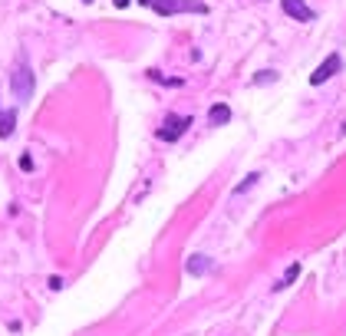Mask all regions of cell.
I'll return each mask as SVG.
<instances>
[{
  "mask_svg": "<svg viewBox=\"0 0 346 336\" xmlns=\"http://www.w3.org/2000/svg\"><path fill=\"white\" fill-rule=\"evenodd\" d=\"M33 86H37V76H33V69H30L26 53H20L17 56V66L10 69V93H13V99L26 102L33 96Z\"/></svg>",
  "mask_w": 346,
  "mask_h": 336,
  "instance_id": "cell-1",
  "label": "cell"
},
{
  "mask_svg": "<svg viewBox=\"0 0 346 336\" xmlns=\"http://www.w3.org/2000/svg\"><path fill=\"white\" fill-rule=\"evenodd\" d=\"M145 7L158 13V17H175V13H208L201 0H142Z\"/></svg>",
  "mask_w": 346,
  "mask_h": 336,
  "instance_id": "cell-2",
  "label": "cell"
},
{
  "mask_svg": "<svg viewBox=\"0 0 346 336\" xmlns=\"http://www.w3.org/2000/svg\"><path fill=\"white\" fill-rule=\"evenodd\" d=\"M343 69V60H340V53H330L327 60L320 63V66L313 69V76H310V82H313V86H320V82H327L330 76H336Z\"/></svg>",
  "mask_w": 346,
  "mask_h": 336,
  "instance_id": "cell-3",
  "label": "cell"
},
{
  "mask_svg": "<svg viewBox=\"0 0 346 336\" xmlns=\"http://www.w3.org/2000/svg\"><path fill=\"white\" fill-rule=\"evenodd\" d=\"M188 125H191L188 116H168V119H165V125L158 129V138H165V142H175V138L182 135Z\"/></svg>",
  "mask_w": 346,
  "mask_h": 336,
  "instance_id": "cell-4",
  "label": "cell"
},
{
  "mask_svg": "<svg viewBox=\"0 0 346 336\" xmlns=\"http://www.w3.org/2000/svg\"><path fill=\"white\" fill-rule=\"evenodd\" d=\"M280 7H283V13H287V17L300 20V23L313 20V10H310V7L303 4V0H280Z\"/></svg>",
  "mask_w": 346,
  "mask_h": 336,
  "instance_id": "cell-5",
  "label": "cell"
},
{
  "mask_svg": "<svg viewBox=\"0 0 346 336\" xmlns=\"http://www.w3.org/2000/svg\"><path fill=\"white\" fill-rule=\"evenodd\" d=\"M208 122H211V125H224V122H231V109H227L224 102H214V106L208 109Z\"/></svg>",
  "mask_w": 346,
  "mask_h": 336,
  "instance_id": "cell-6",
  "label": "cell"
},
{
  "mask_svg": "<svg viewBox=\"0 0 346 336\" xmlns=\"http://www.w3.org/2000/svg\"><path fill=\"white\" fill-rule=\"evenodd\" d=\"M13 129H17V112H0V138H10Z\"/></svg>",
  "mask_w": 346,
  "mask_h": 336,
  "instance_id": "cell-7",
  "label": "cell"
},
{
  "mask_svg": "<svg viewBox=\"0 0 346 336\" xmlns=\"http://www.w3.org/2000/svg\"><path fill=\"white\" fill-rule=\"evenodd\" d=\"M297 277H300V261H294V264H290V267H287V274H283V277L274 284V290H283V287H290Z\"/></svg>",
  "mask_w": 346,
  "mask_h": 336,
  "instance_id": "cell-8",
  "label": "cell"
},
{
  "mask_svg": "<svg viewBox=\"0 0 346 336\" xmlns=\"http://www.w3.org/2000/svg\"><path fill=\"white\" fill-rule=\"evenodd\" d=\"M208 267H211V257H205V254H195L188 261V274H208Z\"/></svg>",
  "mask_w": 346,
  "mask_h": 336,
  "instance_id": "cell-9",
  "label": "cell"
},
{
  "mask_svg": "<svg viewBox=\"0 0 346 336\" xmlns=\"http://www.w3.org/2000/svg\"><path fill=\"white\" fill-rule=\"evenodd\" d=\"M257 178H261V175H247V181H241V185L234 188V191H238V194H241V191H247V188H251V185H254Z\"/></svg>",
  "mask_w": 346,
  "mask_h": 336,
  "instance_id": "cell-10",
  "label": "cell"
},
{
  "mask_svg": "<svg viewBox=\"0 0 346 336\" xmlns=\"http://www.w3.org/2000/svg\"><path fill=\"white\" fill-rule=\"evenodd\" d=\"M20 168H23V172H30V168H33V158H30V155H20Z\"/></svg>",
  "mask_w": 346,
  "mask_h": 336,
  "instance_id": "cell-11",
  "label": "cell"
},
{
  "mask_svg": "<svg viewBox=\"0 0 346 336\" xmlns=\"http://www.w3.org/2000/svg\"><path fill=\"white\" fill-rule=\"evenodd\" d=\"M112 4H116V7H126V4H129V0H112Z\"/></svg>",
  "mask_w": 346,
  "mask_h": 336,
  "instance_id": "cell-12",
  "label": "cell"
},
{
  "mask_svg": "<svg viewBox=\"0 0 346 336\" xmlns=\"http://www.w3.org/2000/svg\"><path fill=\"white\" fill-rule=\"evenodd\" d=\"M86 4H93V0H86Z\"/></svg>",
  "mask_w": 346,
  "mask_h": 336,
  "instance_id": "cell-13",
  "label": "cell"
}]
</instances>
